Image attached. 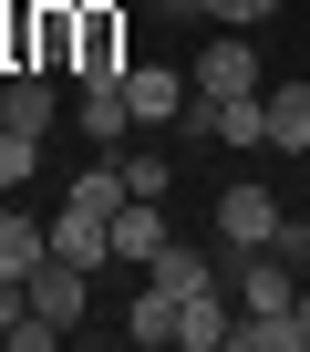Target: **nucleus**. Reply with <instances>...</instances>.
Instances as JSON below:
<instances>
[{
	"mask_svg": "<svg viewBox=\"0 0 310 352\" xmlns=\"http://www.w3.org/2000/svg\"><path fill=\"white\" fill-rule=\"evenodd\" d=\"M52 249H62L73 270H104V259H114V218H93V208H73V197H62V218H52Z\"/></svg>",
	"mask_w": 310,
	"mask_h": 352,
	"instance_id": "obj_7",
	"label": "nucleus"
},
{
	"mask_svg": "<svg viewBox=\"0 0 310 352\" xmlns=\"http://www.w3.org/2000/svg\"><path fill=\"white\" fill-rule=\"evenodd\" d=\"M145 280H166V290H176V300H187V290H207V280H217V270H207V249H187V239H166V259H155V270H145Z\"/></svg>",
	"mask_w": 310,
	"mask_h": 352,
	"instance_id": "obj_15",
	"label": "nucleus"
},
{
	"mask_svg": "<svg viewBox=\"0 0 310 352\" xmlns=\"http://www.w3.org/2000/svg\"><path fill=\"white\" fill-rule=\"evenodd\" d=\"M269 11H279V0H207V21H217V32H259Z\"/></svg>",
	"mask_w": 310,
	"mask_h": 352,
	"instance_id": "obj_19",
	"label": "nucleus"
},
{
	"mask_svg": "<svg viewBox=\"0 0 310 352\" xmlns=\"http://www.w3.org/2000/svg\"><path fill=\"white\" fill-rule=\"evenodd\" d=\"M124 342H176V290H166V280H145V290L124 300Z\"/></svg>",
	"mask_w": 310,
	"mask_h": 352,
	"instance_id": "obj_12",
	"label": "nucleus"
},
{
	"mask_svg": "<svg viewBox=\"0 0 310 352\" xmlns=\"http://www.w3.org/2000/svg\"><path fill=\"white\" fill-rule=\"evenodd\" d=\"M238 352H310V331H300V311H248L238 331H228Z\"/></svg>",
	"mask_w": 310,
	"mask_h": 352,
	"instance_id": "obj_13",
	"label": "nucleus"
},
{
	"mask_svg": "<svg viewBox=\"0 0 310 352\" xmlns=\"http://www.w3.org/2000/svg\"><path fill=\"white\" fill-rule=\"evenodd\" d=\"M124 104H134V124H187L197 83H187V73H166V63H134V73H124Z\"/></svg>",
	"mask_w": 310,
	"mask_h": 352,
	"instance_id": "obj_2",
	"label": "nucleus"
},
{
	"mask_svg": "<svg viewBox=\"0 0 310 352\" xmlns=\"http://www.w3.org/2000/svg\"><path fill=\"white\" fill-rule=\"evenodd\" d=\"M238 300H248V311H300V270H289L279 249H248V259H238Z\"/></svg>",
	"mask_w": 310,
	"mask_h": 352,
	"instance_id": "obj_6",
	"label": "nucleus"
},
{
	"mask_svg": "<svg viewBox=\"0 0 310 352\" xmlns=\"http://www.w3.org/2000/svg\"><path fill=\"white\" fill-rule=\"evenodd\" d=\"M279 218H289V208H279L269 187H248V176H238V187L217 197V239H228V259H248V249H269V239H279Z\"/></svg>",
	"mask_w": 310,
	"mask_h": 352,
	"instance_id": "obj_1",
	"label": "nucleus"
},
{
	"mask_svg": "<svg viewBox=\"0 0 310 352\" xmlns=\"http://www.w3.org/2000/svg\"><path fill=\"white\" fill-rule=\"evenodd\" d=\"M166 208H155V197H124L114 208V259H134V270H155V259H166Z\"/></svg>",
	"mask_w": 310,
	"mask_h": 352,
	"instance_id": "obj_5",
	"label": "nucleus"
},
{
	"mask_svg": "<svg viewBox=\"0 0 310 352\" xmlns=\"http://www.w3.org/2000/svg\"><path fill=\"white\" fill-rule=\"evenodd\" d=\"M155 11H166V21H207V0H155Z\"/></svg>",
	"mask_w": 310,
	"mask_h": 352,
	"instance_id": "obj_20",
	"label": "nucleus"
},
{
	"mask_svg": "<svg viewBox=\"0 0 310 352\" xmlns=\"http://www.w3.org/2000/svg\"><path fill=\"white\" fill-rule=\"evenodd\" d=\"M32 176H42V135L0 124V187H32Z\"/></svg>",
	"mask_w": 310,
	"mask_h": 352,
	"instance_id": "obj_17",
	"label": "nucleus"
},
{
	"mask_svg": "<svg viewBox=\"0 0 310 352\" xmlns=\"http://www.w3.org/2000/svg\"><path fill=\"white\" fill-rule=\"evenodd\" d=\"M62 197H73V208H93V218H114V208H124V166H83Z\"/></svg>",
	"mask_w": 310,
	"mask_h": 352,
	"instance_id": "obj_16",
	"label": "nucleus"
},
{
	"mask_svg": "<svg viewBox=\"0 0 310 352\" xmlns=\"http://www.w3.org/2000/svg\"><path fill=\"white\" fill-rule=\"evenodd\" d=\"M42 259H52V228L21 218V208H0V280H32Z\"/></svg>",
	"mask_w": 310,
	"mask_h": 352,
	"instance_id": "obj_9",
	"label": "nucleus"
},
{
	"mask_svg": "<svg viewBox=\"0 0 310 352\" xmlns=\"http://www.w3.org/2000/svg\"><path fill=\"white\" fill-rule=\"evenodd\" d=\"M114 166H124V197H166V176H176L166 155H114Z\"/></svg>",
	"mask_w": 310,
	"mask_h": 352,
	"instance_id": "obj_18",
	"label": "nucleus"
},
{
	"mask_svg": "<svg viewBox=\"0 0 310 352\" xmlns=\"http://www.w3.org/2000/svg\"><path fill=\"white\" fill-rule=\"evenodd\" d=\"M124 124H134L124 83H83V135H93V145H124Z\"/></svg>",
	"mask_w": 310,
	"mask_h": 352,
	"instance_id": "obj_14",
	"label": "nucleus"
},
{
	"mask_svg": "<svg viewBox=\"0 0 310 352\" xmlns=\"http://www.w3.org/2000/svg\"><path fill=\"white\" fill-rule=\"evenodd\" d=\"M300 331H310V290H300Z\"/></svg>",
	"mask_w": 310,
	"mask_h": 352,
	"instance_id": "obj_21",
	"label": "nucleus"
},
{
	"mask_svg": "<svg viewBox=\"0 0 310 352\" xmlns=\"http://www.w3.org/2000/svg\"><path fill=\"white\" fill-rule=\"evenodd\" d=\"M83 290H93V270H73V259H62V249H52V259H42V270H32V280H21V300H32V311H42V321H62V331H73V321H83Z\"/></svg>",
	"mask_w": 310,
	"mask_h": 352,
	"instance_id": "obj_4",
	"label": "nucleus"
},
{
	"mask_svg": "<svg viewBox=\"0 0 310 352\" xmlns=\"http://www.w3.org/2000/svg\"><path fill=\"white\" fill-rule=\"evenodd\" d=\"M269 145H279V155H310V83H300V73L269 83Z\"/></svg>",
	"mask_w": 310,
	"mask_h": 352,
	"instance_id": "obj_11",
	"label": "nucleus"
},
{
	"mask_svg": "<svg viewBox=\"0 0 310 352\" xmlns=\"http://www.w3.org/2000/svg\"><path fill=\"white\" fill-rule=\"evenodd\" d=\"M0 124H21V135H52V73H42V63L0 83Z\"/></svg>",
	"mask_w": 310,
	"mask_h": 352,
	"instance_id": "obj_10",
	"label": "nucleus"
},
{
	"mask_svg": "<svg viewBox=\"0 0 310 352\" xmlns=\"http://www.w3.org/2000/svg\"><path fill=\"white\" fill-rule=\"evenodd\" d=\"M187 83H197V94H269V73H259L248 32H217V42H207V63H197Z\"/></svg>",
	"mask_w": 310,
	"mask_h": 352,
	"instance_id": "obj_3",
	"label": "nucleus"
},
{
	"mask_svg": "<svg viewBox=\"0 0 310 352\" xmlns=\"http://www.w3.org/2000/svg\"><path fill=\"white\" fill-rule=\"evenodd\" d=\"M228 331H238V321H228V290H217V280L176 300V342H187V352H228Z\"/></svg>",
	"mask_w": 310,
	"mask_h": 352,
	"instance_id": "obj_8",
	"label": "nucleus"
}]
</instances>
